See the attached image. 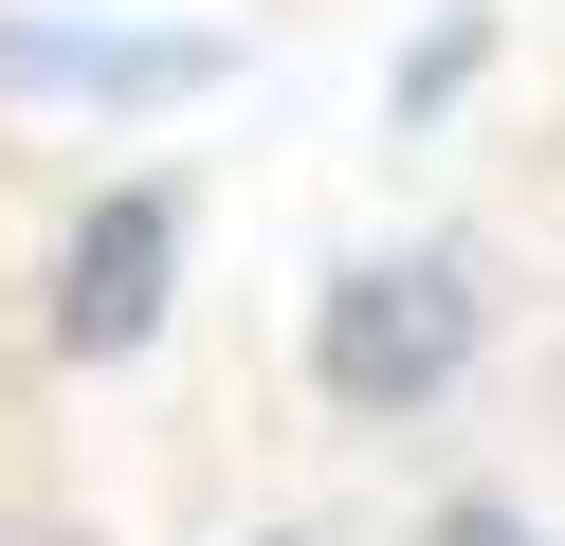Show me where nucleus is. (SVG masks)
I'll list each match as a JSON object with an SVG mask.
<instances>
[{"mask_svg":"<svg viewBox=\"0 0 565 546\" xmlns=\"http://www.w3.org/2000/svg\"><path fill=\"white\" fill-rule=\"evenodd\" d=\"M274 546H310V528H274Z\"/></svg>","mask_w":565,"mask_h":546,"instance_id":"nucleus-6","label":"nucleus"},{"mask_svg":"<svg viewBox=\"0 0 565 546\" xmlns=\"http://www.w3.org/2000/svg\"><path fill=\"white\" fill-rule=\"evenodd\" d=\"M220 36H92V19H0V92H201Z\"/></svg>","mask_w":565,"mask_h":546,"instance_id":"nucleus-3","label":"nucleus"},{"mask_svg":"<svg viewBox=\"0 0 565 546\" xmlns=\"http://www.w3.org/2000/svg\"><path fill=\"white\" fill-rule=\"evenodd\" d=\"M419 546H547V528H529V510H475V492H456V510H438Z\"/></svg>","mask_w":565,"mask_h":546,"instance_id":"nucleus-5","label":"nucleus"},{"mask_svg":"<svg viewBox=\"0 0 565 546\" xmlns=\"http://www.w3.org/2000/svg\"><path fill=\"white\" fill-rule=\"evenodd\" d=\"M183 310V182H110V201H74V237H55V364H128L147 328Z\"/></svg>","mask_w":565,"mask_h":546,"instance_id":"nucleus-2","label":"nucleus"},{"mask_svg":"<svg viewBox=\"0 0 565 546\" xmlns=\"http://www.w3.org/2000/svg\"><path fill=\"white\" fill-rule=\"evenodd\" d=\"M475 346H492L475 255H347V274L310 291V383H329L347 419H419V400H456Z\"/></svg>","mask_w":565,"mask_h":546,"instance_id":"nucleus-1","label":"nucleus"},{"mask_svg":"<svg viewBox=\"0 0 565 546\" xmlns=\"http://www.w3.org/2000/svg\"><path fill=\"white\" fill-rule=\"evenodd\" d=\"M475 55H492V19H438V36H419V55H402V109H438L456 73H475Z\"/></svg>","mask_w":565,"mask_h":546,"instance_id":"nucleus-4","label":"nucleus"}]
</instances>
